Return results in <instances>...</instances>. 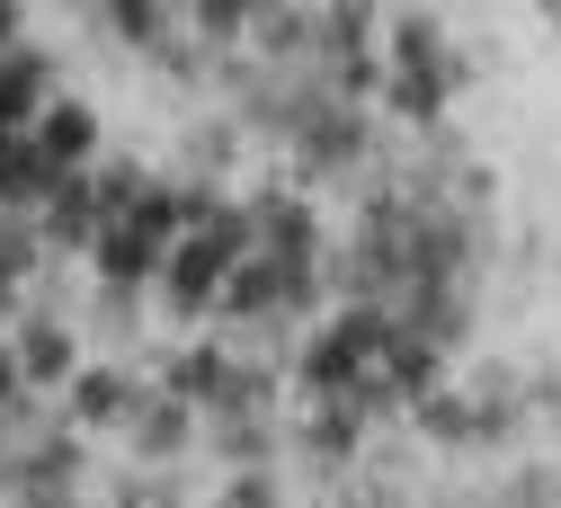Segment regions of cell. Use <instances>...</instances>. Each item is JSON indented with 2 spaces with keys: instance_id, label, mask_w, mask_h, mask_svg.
<instances>
[{
  "instance_id": "16",
  "label": "cell",
  "mask_w": 561,
  "mask_h": 508,
  "mask_svg": "<svg viewBox=\"0 0 561 508\" xmlns=\"http://www.w3.org/2000/svg\"><path fill=\"white\" fill-rule=\"evenodd\" d=\"M241 10H276V0H241Z\"/></svg>"
},
{
  "instance_id": "10",
  "label": "cell",
  "mask_w": 561,
  "mask_h": 508,
  "mask_svg": "<svg viewBox=\"0 0 561 508\" xmlns=\"http://www.w3.org/2000/svg\"><path fill=\"white\" fill-rule=\"evenodd\" d=\"M144 447H152V455H170V447H187V402H170V393H161V402L144 410Z\"/></svg>"
},
{
  "instance_id": "5",
  "label": "cell",
  "mask_w": 561,
  "mask_h": 508,
  "mask_svg": "<svg viewBox=\"0 0 561 508\" xmlns=\"http://www.w3.org/2000/svg\"><path fill=\"white\" fill-rule=\"evenodd\" d=\"M10 366H19V384H72L81 348H72V330H62V321H19Z\"/></svg>"
},
{
  "instance_id": "9",
  "label": "cell",
  "mask_w": 561,
  "mask_h": 508,
  "mask_svg": "<svg viewBox=\"0 0 561 508\" xmlns=\"http://www.w3.org/2000/svg\"><path fill=\"white\" fill-rule=\"evenodd\" d=\"M437 19H401L392 27V54H401V81H437Z\"/></svg>"
},
{
  "instance_id": "14",
  "label": "cell",
  "mask_w": 561,
  "mask_h": 508,
  "mask_svg": "<svg viewBox=\"0 0 561 508\" xmlns=\"http://www.w3.org/2000/svg\"><path fill=\"white\" fill-rule=\"evenodd\" d=\"M19 393V366H10V348H0V402H10Z\"/></svg>"
},
{
  "instance_id": "13",
  "label": "cell",
  "mask_w": 561,
  "mask_h": 508,
  "mask_svg": "<svg viewBox=\"0 0 561 508\" xmlns=\"http://www.w3.org/2000/svg\"><path fill=\"white\" fill-rule=\"evenodd\" d=\"M224 508H276V490H267V482H232V490H224Z\"/></svg>"
},
{
  "instance_id": "12",
  "label": "cell",
  "mask_w": 561,
  "mask_h": 508,
  "mask_svg": "<svg viewBox=\"0 0 561 508\" xmlns=\"http://www.w3.org/2000/svg\"><path fill=\"white\" fill-rule=\"evenodd\" d=\"M187 10L215 27V36H232V27H241V0H187Z\"/></svg>"
},
{
  "instance_id": "7",
  "label": "cell",
  "mask_w": 561,
  "mask_h": 508,
  "mask_svg": "<svg viewBox=\"0 0 561 508\" xmlns=\"http://www.w3.org/2000/svg\"><path fill=\"white\" fill-rule=\"evenodd\" d=\"M54 179H62V170L36 153L27 134H10V143H0V214H36V205L54 196Z\"/></svg>"
},
{
  "instance_id": "2",
  "label": "cell",
  "mask_w": 561,
  "mask_h": 508,
  "mask_svg": "<svg viewBox=\"0 0 561 508\" xmlns=\"http://www.w3.org/2000/svg\"><path fill=\"white\" fill-rule=\"evenodd\" d=\"M161 259H170V241L144 233V224H99V241H90V268H99L107 295H144L161 276Z\"/></svg>"
},
{
  "instance_id": "8",
  "label": "cell",
  "mask_w": 561,
  "mask_h": 508,
  "mask_svg": "<svg viewBox=\"0 0 561 508\" xmlns=\"http://www.w3.org/2000/svg\"><path fill=\"white\" fill-rule=\"evenodd\" d=\"M62 410H72L81 428H116L134 410V384L116 366H72V384H62Z\"/></svg>"
},
{
  "instance_id": "6",
  "label": "cell",
  "mask_w": 561,
  "mask_h": 508,
  "mask_svg": "<svg viewBox=\"0 0 561 508\" xmlns=\"http://www.w3.org/2000/svg\"><path fill=\"white\" fill-rule=\"evenodd\" d=\"M36 214H45V241H54V250H90V241H99V205H90V170H62V179H54V196H45Z\"/></svg>"
},
{
  "instance_id": "4",
  "label": "cell",
  "mask_w": 561,
  "mask_h": 508,
  "mask_svg": "<svg viewBox=\"0 0 561 508\" xmlns=\"http://www.w3.org/2000/svg\"><path fill=\"white\" fill-rule=\"evenodd\" d=\"M54 99V63L45 54H0V134H27L36 125V108Z\"/></svg>"
},
{
  "instance_id": "1",
  "label": "cell",
  "mask_w": 561,
  "mask_h": 508,
  "mask_svg": "<svg viewBox=\"0 0 561 508\" xmlns=\"http://www.w3.org/2000/svg\"><path fill=\"white\" fill-rule=\"evenodd\" d=\"M250 214L241 205H215V224H205V233H179L170 241V259H161V295H170V313L179 321H196V313H215V295H224V276L250 259Z\"/></svg>"
},
{
  "instance_id": "3",
  "label": "cell",
  "mask_w": 561,
  "mask_h": 508,
  "mask_svg": "<svg viewBox=\"0 0 561 508\" xmlns=\"http://www.w3.org/2000/svg\"><path fill=\"white\" fill-rule=\"evenodd\" d=\"M27 143H36L54 170H90V153H99V108H90V99H45L36 125H27Z\"/></svg>"
},
{
  "instance_id": "11",
  "label": "cell",
  "mask_w": 561,
  "mask_h": 508,
  "mask_svg": "<svg viewBox=\"0 0 561 508\" xmlns=\"http://www.w3.org/2000/svg\"><path fill=\"white\" fill-rule=\"evenodd\" d=\"M116 27L134 45H161V0H116Z\"/></svg>"
},
{
  "instance_id": "15",
  "label": "cell",
  "mask_w": 561,
  "mask_h": 508,
  "mask_svg": "<svg viewBox=\"0 0 561 508\" xmlns=\"http://www.w3.org/2000/svg\"><path fill=\"white\" fill-rule=\"evenodd\" d=\"M10 304H19V285H10V276H0V321H10Z\"/></svg>"
}]
</instances>
